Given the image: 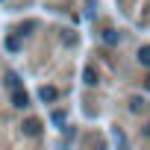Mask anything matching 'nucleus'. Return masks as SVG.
Here are the masks:
<instances>
[{"instance_id": "obj_1", "label": "nucleus", "mask_w": 150, "mask_h": 150, "mask_svg": "<svg viewBox=\"0 0 150 150\" xmlns=\"http://www.w3.org/2000/svg\"><path fill=\"white\" fill-rule=\"evenodd\" d=\"M12 106L15 109H27L30 106V94L24 88H12Z\"/></svg>"}, {"instance_id": "obj_2", "label": "nucleus", "mask_w": 150, "mask_h": 150, "mask_svg": "<svg viewBox=\"0 0 150 150\" xmlns=\"http://www.w3.org/2000/svg\"><path fill=\"white\" fill-rule=\"evenodd\" d=\"M41 132V121L38 118H27L24 121V135H38Z\"/></svg>"}, {"instance_id": "obj_3", "label": "nucleus", "mask_w": 150, "mask_h": 150, "mask_svg": "<svg viewBox=\"0 0 150 150\" xmlns=\"http://www.w3.org/2000/svg\"><path fill=\"white\" fill-rule=\"evenodd\" d=\"M38 97H41L44 103H53V100L59 97V91H56L53 86H41V88H38Z\"/></svg>"}, {"instance_id": "obj_4", "label": "nucleus", "mask_w": 150, "mask_h": 150, "mask_svg": "<svg viewBox=\"0 0 150 150\" xmlns=\"http://www.w3.org/2000/svg\"><path fill=\"white\" fill-rule=\"evenodd\" d=\"M83 83H86V86H97V71H94V65H86V68H83Z\"/></svg>"}, {"instance_id": "obj_5", "label": "nucleus", "mask_w": 150, "mask_h": 150, "mask_svg": "<svg viewBox=\"0 0 150 150\" xmlns=\"http://www.w3.org/2000/svg\"><path fill=\"white\" fill-rule=\"evenodd\" d=\"M6 86H9V91L21 88V77H18V74H6Z\"/></svg>"}, {"instance_id": "obj_6", "label": "nucleus", "mask_w": 150, "mask_h": 150, "mask_svg": "<svg viewBox=\"0 0 150 150\" xmlns=\"http://www.w3.org/2000/svg\"><path fill=\"white\" fill-rule=\"evenodd\" d=\"M6 47L9 50H21V35H9L6 38Z\"/></svg>"}, {"instance_id": "obj_7", "label": "nucleus", "mask_w": 150, "mask_h": 150, "mask_svg": "<svg viewBox=\"0 0 150 150\" xmlns=\"http://www.w3.org/2000/svg\"><path fill=\"white\" fill-rule=\"evenodd\" d=\"M144 106H147V103H144L141 97H132V100H129V109H132V112H144Z\"/></svg>"}, {"instance_id": "obj_8", "label": "nucleus", "mask_w": 150, "mask_h": 150, "mask_svg": "<svg viewBox=\"0 0 150 150\" xmlns=\"http://www.w3.org/2000/svg\"><path fill=\"white\" fill-rule=\"evenodd\" d=\"M138 62L141 65H150V47H141L138 50Z\"/></svg>"}, {"instance_id": "obj_9", "label": "nucleus", "mask_w": 150, "mask_h": 150, "mask_svg": "<svg viewBox=\"0 0 150 150\" xmlns=\"http://www.w3.org/2000/svg\"><path fill=\"white\" fill-rule=\"evenodd\" d=\"M103 41H106V44H118V35H115L112 30H106V33H103Z\"/></svg>"}, {"instance_id": "obj_10", "label": "nucleus", "mask_w": 150, "mask_h": 150, "mask_svg": "<svg viewBox=\"0 0 150 150\" xmlns=\"http://www.w3.org/2000/svg\"><path fill=\"white\" fill-rule=\"evenodd\" d=\"M53 124H65V112H53Z\"/></svg>"}]
</instances>
